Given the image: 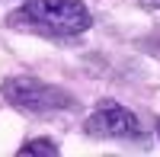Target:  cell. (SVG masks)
I'll list each match as a JSON object with an SVG mask.
<instances>
[{
  "instance_id": "obj_1",
  "label": "cell",
  "mask_w": 160,
  "mask_h": 157,
  "mask_svg": "<svg viewBox=\"0 0 160 157\" xmlns=\"http://www.w3.org/2000/svg\"><path fill=\"white\" fill-rule=\"evenodd\" d=\"M7 23L42 35H80L90 29L93 16L80 0H26Z\"/></svg>"
},
{
  "instance_id": "obj_2",
  "label": "cell",
  "mask_w": 160,
  "mask_h": 157,
  "mask_svg": "<svg viewBox=\"0 0 160 157\" xmlns=\"http://www.w3.org/2000/svg\"><path fill=\"white\" fill-rule=\"evenodd\" d=\"M0 93H3L7 103H13L22 112H55V109H71L74 106L71 93H64L61 87L42 84L35 77H10V80H3Z\"/></svg>"
},
{
  "instance_id": "obj_3",
  "label": "cell",
  "mask_w": 160,
  "mask_h": 157,
  "mask_svg": "<svg viewBox=\"0 0 160 157\" xmlns=\"http://www.w3.org/2000/svg\"><path fill=\"white\" fill-rule=\"evenodd\" d=\"M87 135L93 138H135L141 141L144 138V125L135 112H128L125 106H118L115 99H102L96 109H93V115L87 119Z\"/></svg>"
},
{
  "instance_id": "obj_4",
  "label": "cell",
  "mask_w": 160,
  "mask_h": 157,
  "mask_svg": "<svg viewBox=\"0 0 160 157\" xmlns=\"http://www.w3.org/2000/svg\"><path fill=\"white\" fill-rule=\"evenodd\" d=\"M19 154H22V157H29V154L55 157V154H58V144H55V141H48V138H35V141H29V144H22V148H19Z\"/></svg>"
},
{
  "instance_id": "obj_5",
  "label": "cell",
  "mask_w": 160,
  "mask_h": 157,
  "mask_svg": "<svg viewBox=\"0 0 160 157\" xmlns=\"http://www.w3.org/2000/svg\"><path fill=\"white\" fill-rule=\"evenodd\" d=\"M144 10H160V0H138Z\"/></svg>"
},
{
  "instance_id": "obj_6",
  "label": "cell",
  "mask_w": 160,
  "mask_h": 157,
  "mask_svg": "<svg viewBox=\"0 0 160 157\" xmlns=\"http://www.w3.org/2000/svg\"><path fill=\"white\" fill-rule=\"evenodd\" d=\"M157 138H160V119H157Z\"/></svg>"
}]
</instances>
